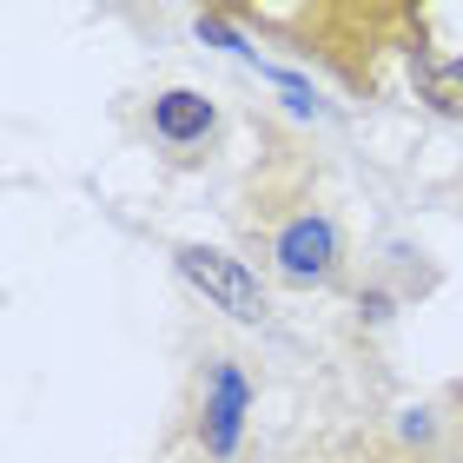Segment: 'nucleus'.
Instances as JSON below:
<instances>
[{"instance_id": "nucleus-1", "label": "nucleus", "mask_w": 463, "mask_h": 463, "mask_svg": "<svg viewBox=\"0 0 463 463\" xmlns=\"http://www.w3.org/2000/svg\"><path fill=\"white\" fill-rule=\"evenodd\" d=\"M173 265H179V279L193 285V291H205L232 325H265V291H259V279L232 259V251H213V245H179L173 251Z\"/></svg>"}, {"instance_id": "nucleus-2", "label": "nucleus", "mask_w": 463, "mask_h": 463, "mask_svg": "<svg viewBox=\"0 0 463 463\" xmlns=\"http://www.w3.org/2000/svg\"><path fill=\"white\" fill-rule=\"evenodd\" d=\"M271 259L291 285H325L338 279V225L325 213H298L279 225V239H271Z\"/></svg>"}, {"instance_id": "nucleus-3", "label": "nucleus", "mask_w": 463, "mask_h": 463, "mask_svg": "<svg viewBox=\"0 0 463 463\" xmlns=\"http://www.w3.org/2000/svg\"><path fill=\"white\" fill-rule=\"evenodd\" d=\"M245 404H251L245 371L232 364V357H219L213 377H205V411H199V437H205V450H213V457H232V450H239V437H245Z\"/></svg>"}, {"instance_id": "nucleus-4", "label": "nucleus", "mask_w": 463, "mask_h": 463, "mask_svg": "<svg viewBox=\"0 0 463 463\" xmlns=\"http://www.w3.org/2000/svg\"><path fill=\"white\" fill-rule=\"evenodd\" d=\"M219 133V107L193 87H165L153 93V139L173 146V153H193V146H205Z\"/></svg>"}, {"instance_id": "nucleus-5", "label": "nucleus", "mask_w": 463, "mask_h": 463, "mask_svg": "<svg viewBox=\"0 0 463 463\" xmlns=\"http://www.w3.org/2000/svg\"><path fill=\"white\" fill-rule=\"evenodd\" d=\"M417 80H424V99L444 119H463V53L457 60H437V67H430V60H417Z\"/></svg>"}, {"instance_id": "nucleus-6", "label": "nucleus", "mask_w": 463, "mask_h": 463, "mask_svg": "<svg viewBox=\"0 0 463 463\" xmlns=\"http://www.w3.org/2000/svg\"><path fill=\"white\" fill-rule=\"evenodd\" d=\"M199 40H213V47H225V53H251L239 33H232V20H219V14H199Z\"/></svg>"}, {"instance_id": "nucleus-7", "label": "nucleus", "mask_w": 463, "mask_h": 463, "mask_svg": "<svg viewBox=\"0 0 463 463\" xmlns=\"http://www.w3.org/2000/svg\"><path fill=\"white\" fill-rule=\"evenodd\" d=\"M430 430H437V424H430V411H411V417H404V437H417V444H424Z\"/></svg>"}, {"instance_id": "nucleus-8", "label": "nucleus", "mask_w": 463, "mask_h": 463, "mask_svg": "<svg viewBox=\"0 0 463 463\" xmlns=\"http://www.w3.org/2000/svg\"><path fill=\"white\" fill-rule=\"evenodd\" d=\"M364 318H371V325L391 318V298H384V291H364Z\"/></svg>"}]
</instances>
